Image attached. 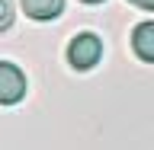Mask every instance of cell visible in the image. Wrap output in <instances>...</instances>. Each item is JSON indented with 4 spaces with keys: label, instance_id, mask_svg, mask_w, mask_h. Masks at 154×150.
I'll return each instance as SVG.
<instances>
[{
    "label": "cell",
    "instance_id": "6da1fadb",
    "mask_svg": "<svg viewBox=\"0 0 154 150\" xmlns=\"http://www.w3.org/2000/svg\"><path fill=\"white\" fill-rule=\"evenodd\" d=\"M103 57V42L93 35V32H77L67 45V61L74 70H90L96 67V61Z\"/></svg>",
    "mask_w": 154,
    "mask_h": 150
},
{
    "label": "cell",
    "instance_id": "7a4b0ae2",
    "mask_svg": "<svg viewBox=\"0 0 154 150\" xmlns=\"http://www.w3.org/2000/svg\"><path fill=\"white\" fill-rule=\"evenodd\" d=\"M26 96V74L10 61H0V105H13Z\"/></svg>",
    "mask_w": 154,
    "mask_h": 150
},
{
    "label": "cell",
    "instance_id": "3957f363",
    "mask_svg": "<svg viewBox=\"0 0 154 150\" xmlns=\"http://www.w3.org/2000/svg\"><path fill=\"white\" fill-rule=\"evenodd\" d=\"M132 45H135V54L141 57L144 64H151V61H154V22H151V19H144V22L135 26Z\"/></svg>",
    "mask_w": 154,
    "mask_h": 150
},
{
    "label": "cell",
    "instance_id": "277c9868",
    "mask_svg": "<svg viewBox=\"0 0 154 150\" xmlns=\"http://www.w3.org/2000/svg\"><path fill=\"white\" fill-rule=\"evenodd\" d=\"M23 10H26L29 19L35 22H48V19H58L61 10H64V0H19Z\"/></svg>",
    "mask_w": 154,
    "mask_h": 150
},
{
    "label": "cell",
    "instance_id": "5b68a950",
    "mask_svg": "<svg viewBox=\"0 0 154 150\" xmlns=\"http://www.w3.org/2000/svg\"><path fill=\"white\" fill-rule=\"evenodd\" d=\"M10 22H13V0H0V32L10 29Z\"/></svg>",
    "mask_w": 154,
    "mask_h": 150
},
{
    "label": "cell",
    "instance_id": "8992f818",
    "mask_svg": "<svg viewBox=\"0 0 154 150\" xmlns=\"http://www.w3.org/2000/svg\"><path fill=\"white\" fill-rule=\"evenodd\" d=\"M135 7H141V10H154V0H132Z\"/></svg>",
    "mask_w": 154,
    "mask_h": 150
},
{
    "label": "cell",
    "instance_id": "52a82bcc",
    "mask_svg": "<svg viewBox=\"0 0 154 150\" xmlns=\"http://www.w3.org/2000/svg\"><path fill=\"white\" fill-rule=\"evenodd\" d=\"M84 3H103V0H84Z\"/></svg>",
    "mask_w": 154,
    "mask_h": 150
}]
</instances>
